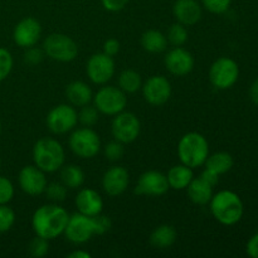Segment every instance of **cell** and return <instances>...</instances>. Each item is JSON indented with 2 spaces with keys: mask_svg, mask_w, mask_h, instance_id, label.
I'll use <instances>...</instances> for the list:
<instances>
[{
  "mask_svg": "<svg viewBox=\"0 0 258 258\" xmlns=\"http://www.w3.org/2000/svg\"><path fill=\"white\" fill-rule=\"evenodd\" d=\"M68 212L58 204H45L34 212L32 218V227L37 236L45 239H54L64 233L68 223Z\"/></svg>",
  "mask_w": 258,
  "mask_h": 258,
  "instance_id": "6da1fadb",
  "label": "cell"
},
{
  "mask_svg": "<svg viewBox=\"0 0 258 258\" xmlns=\"http://www.w3.org/2000/svg\"><path fill=\"white\" fill-rule=\"evenodd\" d=\"M209 203L213 217L224 226H233L238 223L243 216V202L234 191H219L212 197Z\"/></svg>",
  "mask_w": 258,
  "mask_h": 258,
  "instance_id": "7a4b0ae2",
  "label": "cell"
},
{
  "mask_svg": "<svg viewBox=\"0 0 258 258\" xmlns=\"http://www.w3.org/2000/svg\"><path fill=\"white\" fill-rule=\"evenodd\" d=\"M33 160L44 173H54L64 165V149L54 139L42 138L33 146Z\"/></svg>",
  "mask_w": 258,
  "mask_h": 258,
  "instance_id": "3957f363",
  "label": "cell"
},
{
  "mask_svg": "<svg viewBox=\"0 0 258 258\" xmlns=\"http://www.w3.org/2000/svg\"><path fill=\"white\" fill-rule=\"evenodd\" d=\"M178 155L181 164L189 168H199L204 165L209 155V144L199 133H188L178 144Z\"/></svg>",
  "mask_w": 258,
  "mask_h": 258,
  "instance_id": "277c9868",
  "label": "cell"
},
{
  "mask_svg": "<svg viewBox=\"0 0 258 258\" xmlns=\"http://www.w3.org/2000/svg\"><path fill=\"white\" fill-rule=\"evenodd\" d=\"M45 55L57 62H71L78 54V45L75 40L62 33H53L43 42Z\"/></svg>",
  "mask_w": 258,
  "mask_h": 258,
  "instance_id": "5b68a950",
  "label": "cell"
},
{
  "mask_svg": "<svg viewBox=\"0 0 258 258\" xmlns=\"http://www.w3.org/2000/svg\"><path fill=\"white\" fill-rule=\"evenodd\" d=\"M92 100L93 106L97 108L98 112L108 116H115L122 112L127 105L126 93L120 87L115 86H105L100 88Z\"/></svg>",
  "mask_w": 258,
  "mask_h": 258,
  "instance_id": "8992f818",
  "label": "cell"
},
{
  "mask_svg": "<svg viewBox=\"0 0 258 258\" xmlns=\"http://www.w3.org/2000/svg\"><path fill=\"white\" fill-rule=\"evenodd\" d=\"M70 148L78 158L91 159L98 154L101 149L100 136L91 127L77 128L70 136Z\"/></svg>",
  "mask_w": 258,
  "mask_h": 258,
  "instance_id": "52a82bcc",
  "label": "cell"
},
{
  "mask_svg": "<svg viewBox=\"0 0 258 258\" xmlns=\"http://www.w3.org/2000/svg\"><path fill=\"white\" fill-rule=\"evenodd\" d=\"M239 77V67L236 60L222 57L212 64L209 70L211 83L218 90H228L236 85Z\"/></svg>",
  "mask_w": 258,
  "mask_h": 258,
  "instance_id": "ba28073f",
  "label": "cell"
},
{
  "mask_svg": "<svg viewBox=\"0 0 258 258\" xmlns=\"http://www.w3.org/2000/svg\"><path fill=\"white\" fill-rule=\"evenodd\" d=\"M78 122V112L72 105H58L47 115V126L55 135L72 131Z\"/></svg>",
  "mask_w": 258,
  "mask_h": 258,
  "instance_id": "9c48e42d",
  "label": "cell"
},
{
  "mask_svg": "<svg viewBox=\"0 0 258 258\" xmlns=\"http://www.w3.org/2000/svg\"><path fill=\"white\" fill-rule=\"evenodd\" d=\"M111 131L115 140L122 144H130L139 138L141 131V123L138 116L133 112H122L115 115L111 125Z\"/></svg>",
  "mask_w": 258,
  "mask_h": 258,
  "instance_id": "30bf717a",
  "label": "cell"
},
{
  "mask_svg": "<svg viewBox=\"0 0 258 258\" xmlns=\"http://www.w3.org/2000/svg\"><path fill=\"white\" fill-rule=\"evenodd\" d=\"M63 234H64L68 241L76 244H81L90 241L96 234L92 217L85 216L82 213H76L71 216Z\"/></svg>",
  "mask_w": 258,
  "mask_h": 258,
  "instance_id": "8fae6325",
  "label": "cell"
},
{
  "mask_svg": "<svg viewBox=\"0 0 258 258\" xmlns=\"http://www.w3.org/2000/svg\"><path fill=\"white\" fill-rule=\"evenodd\" d=\"M88 78L96 85H105L115 75L113 58L105 53H96L91 55L86 66Z\"/></svg>",
  "mask_w": 258,
  "mask_h": 258,
  "instance_id": "7c38bea8",
  "label": "cell"
},
{
  "mask_svg": "<svg viewBox=\"0 0 258 258\" xmlns=\"http://www.w3.org/2000/svg\"><path fill=\"white\" fill-rule=\"evenodd\" d=\"M144 98L151 106H161L171 96V85L164 76H153L143 85Z\"/></svg>",
  "mask_w": 258,
  "mask_h": 258,
  "instance_id": "4fadbf2b",
  "label": "cell"
},
{
  "mask_svg": "<svg viewBox=\"0 0 258 258\" xmlns=\"http://www.w3.org/2000/svg\"><path fill=\"white\" fill-rule=\"evenodd\" d=\"M169 183L166 175L156 170L145 171L139 178L136 184L135 193L140 196L160 197L164 196L169 190Z\"/></svg>",
  "mask_w": 258,
  "mask_h": 258,
  "instance_id": "5bb4252c",
  "label": "cell"
},
{
  "mask_svg": "<svg viewBox=\"0 0 258 258\" xmlns=\"http://www.w3.org/2000/svg\"><path fill=\"white\" fill-rule=\"evenodd\" d=\"M42 35V27L40 23L37 19L32 17L24 18L20 20L14 28L13 32V38H14L15 44H18L22 48H30L34 47L40 39Z\"/></svg>",
  "mask_w": 258,
  "mask_h": 258,
  "instance_id": "9a60e30c",
  "label": "cell"
},
{
  "mask_svg": "<svg viewBox=\"0 0 258 258\" xmlns=\"http://www.w3.org/2000/svg\"><path fill=\"white\" fill-rule=\"evenodd\" d=\"M45 173L35 165H27L19 173L20 189L28 196H40L47 186Z\"/></svg>",
  "mask_w": 258,
  "mask_h": 258,
  "instance_id": "2e32d148",
  "label": "cell"
},
{
  "mask_svg": "<svg viewBox=\"0 0 258 258\" xmlns=\"http://www.w3.org/2000/svg\"><path fill=\"white\" fill-rule=\"evenodd\" d=\"M165 67L171 75L185 76L190 73L194 68V58L189 50L181 47H175L174 49L169 50L165 55Z\"/></svg>",
  "mask_w": 258,
  "mask_h": 258,
  "instance_id": "e0dca14e",
  "label": "cell"
},
{
  "mask_svg": "<svg viewBox=\"0 0 258 258\" xmlns=\"http://www.w3.org/2000/svg\"><path fill=\"white\" fill-rule=\"evenodd\" d=\"M130 183L128 171L122 166H112L105 173L102 178V186L106 194L110 197H117L127 189Z\"/></svg>",
  "mask_w": 258,
  "mask_h": 258,
  "instance_id": "ac0fdd59",
  "label": "cell"
},
{
  "mask_svg": "<svg viewBox=\"0 0 258 258\" xmlns=\"http://www.w3.org/2000/svg\"><path fill=\"white\" fill-rule=\"evenodd\" d=\"M75 203L78 209V213H82L85 216L93 217L102 213L103 201L100 194L93 189H82L76 197Z\"/></svg>",
  "mask_w": 258,
  "mask_h": 258,
  "instance_id": "d6986e66",
  "label": "cell"
},
{
  "mask_svg": "<svg viewBox=\"0 0 258 258\" xmlns=\"http://www.w3.org/2000/svg\"><path fill=\"white\" fill-rule=\"evenodd\" d=\"M173 12L178 23L183 25H194L202 18V7L197 0H176Z\"/></svg>",
  "mask_w": 258,
  "mask_h": 258,
  "instance_id": "ffe728a7",
  "label": "cell"
},
{
  "mask_svg": "<svg viewBox=\"0 0 258 258\" xmlns=\"http://www.w3.org/2000/svg\"><path fill=\"white\" fill-rule=\"evenodd\" d=\"M66 97L73 107H82L92 101V90L82 81H73L66 87Z\"/></svg>",
  "mask_w": 258,
  "mask_h": 258,
  "instance_id": "44dd1931",
  "label": "cell"
},
{
  "mask_svg": "<svg viewBox=\"0 0 258 258\" xmlns=\"http://www.w3.org/2000/svg\"><path fill=\"white\" fill-rule=\"evenodd\" d=\"M186 193L193 203L198 206H206L213 197V186L206 183L202 178L193 179L190 184L186 186Z\"/></svg>",
  "mask_w": 258,
  "mask_h": 258,
  "instance_id": "7402d4cb",
  "label": "cell"
},
{
  "mask_svg": "<svg viewBox=\"0 0 258 258\" xmlns=\"http://www.w3.org/2000/svg\"><path fill=\"white\" fill-rule=\"evenodd\" d=\"M168 183L169 186L175 190H181V189H186V186L190 184V181L194 179L193 169L189 166L184 165H175L168 171Z\"/></svg>",
  "mask_w": 258,
  "mask_h": 258,
  "instance_id": "603a6c76",
  "label": "cell"
},
{
  "mask_svg": "<svg viewBox=\"0 0 258 258\" xmlns=\"http://www.w3.org/2000/svg\"><path fill=\"white\" fill-rule=\"evenodd\" d=\"M176 241V231L174 227L163 224L156 227L150 236V243L156 248H169Z\"/></svg>",
  "mask_w": 258,
  "mask_h": 258,
  "instance_id": "cb8c5ba5",
  "label": "cell"
},
{
  "mask_svg": "<svg viewBox=\"0 0 258 258\" xmlns=\"http://www.w3.org/2000/svg\"><path fill=\"white\" fill-rule=\"evenodd\" d=\"M141 45L149 53H161L168 47V38L159 30H146L141 37Z\"/></svg>",
  "mask_w": 258,
  "mask_h": 258,
  "instance_id": "d4e9b609",
  "label": "cell"
},
{
  "mask_svg": "<svg viewBox=\"0 0 258 258\" xmlns=\"http://www.w3.org/2000/svg\"><path fill=\"white\" fill-rule=\"evenodd\" d=\"M60 181L67 189H78L85 183V173L78 165H63L60 168Z\"/></svg>",
  "mask_w": 258,
  "mask_h": 258,
  "instance_id": "484cf974",
  "label": "cell"
},
{
  "mask_svg": "<svg viewBox=\"0 0 258 258\" xmlns=\"http://www.w3.org/2000/svg\"><path fill=\"white\" fill-rule=\"evenodd\" d=\"M204 165L207 169H211V170L216 171L221 175V174H226L231 170L232 166H233V158L229 153L219 151L213 155H208Z\"/></svg>",
  "mask_w": 258,
  "mask_h": 258,
  "instance_id": "4316f807",
  "label": "cell"
},
{
  "mask_svg": "<svg viewBox=\"0 0 258 258\" xmlns=\"http://www.w3.org/2000/svg\"><path fill=\"white\" fill-rule=\"evenodd\" d=\"M118 87L125 93H135L143 87L140 73L134 70H125L118 76Z\"/></svg>",
  "mask_w": 258,
  "mask_h": 258,
  "instance_id": "83f0119b",
  "label": "cell"
},
{
  "mask_svg": "<svg viewBox=\"0 0 258 258\" xmlns=\"http://www.w3.org/2000/svg\"><path fill=\"white\" fill-rule=\"evenodd\" d=\"M166 38H168V42L174 47H181L188 40V30H186L185 25L175 23L169 28Z\"/></svg>",
  "mask_w": 258,
  "mask_h": 258,
  "instance_id": "f1b7e54d",
  "label": "cell"
},
{
  "mask_svg": "<svg viewBox=\"0 0 258 258\" xmlns=\"http://www.w3.org/2000/svg\"><path fill=\"white\" fill-rule=\"evenodd\" d=\"M44 193L50 202L60 203L67 197V186L62 183H49L45 186Z\"/></svg>",
  "mask_w": 258,
  "mask_h": 258,
  "instance_id": "f546056e",
  "label": "cell"
},
{
  "mask_svg": "<svg viewBox=\"0 0 258 258\" xmlns=\"http://www.w3.org/2000/svg\"><path fill=\"white\" fill-rule=\"evenodd\" d=\"M78 121L86 127H92L98 121V110L95 106H90V103L82 106L78 112Z\"/></svg>",
  "mask_w": 258,
  "mask_h": 258,
  "instance_id": "4dcf8cb0",
  "label": "cell"
},
{
  "mask_svg": "<svg viewBox=\"0 0 258 258\" xmlns=\"http://www.w3.org/2000/svg\"><path fill=\"white\" fill-rule=\"evenodd\" d=\"M28 249H29L30 256L35 258L44 257L45 254L48 253V251H49V241L40 236H35L34 238L30 241Z\"/></svg>",
  "mask_w": 258,
  "mask_h": 258,
  "instance_id": "1f68e13d",
  "label": "cell"
},
{
  "mask_svg": "<svg viewBox=\"0 0 258 258\" xmlns=\"http://www.w3.org/2000/svg\"><path fill=\"white\" fill-rule=\"evenodd\" d=\"M15 223V213L7 204H0V233L8 232Z\"/></svg>",
  "mask_w": 258,
  "mask_h": 258,
  "instance_id": "d6a6232c",
  "label": "cell"
},
{
  "mask_svg": "<svg viewBox=\"0 0 258 258\" xmlns=\"http://www.w3.org/2000/svg\"><path fill=\"white\" fill-rule=\"evenodd\" d=\"M12 53L5 48H0V82L10 75L13 70Z\"/></svg>",
  "mask_w": 258,
  "mask_h": 258,
  "instance_id": "836d02e7",
  "label": "cell"
},
{
  "mask_svg": "<svg viewBox=\"0 0 258 258\" xmlns=\"http://www.w3.org/2000/svg\"><path fill=\"white\" fill-rule=\"evenodd\" d=\"M123 154H125V149H123V144L120 143V141L115 140L106 144L105 156L110 161L120 160V159H122Z\"/></svg>",
  "mask_w": 258,
  "mask_h": 258,
  "instance_id": "e575fe53",
  "label": "cell"
},
{
  "mask_svg": "<svg viewBox=\"0 0 258 258\" xmlns=\"http://www.w3.org/2000/svg\"><path fill=\"white\" fill-rule=\"evenodd\" d=\"M232 0H202L203 7L213 14H223L231 7Z\"/></svg>",
  "mask_w": 258,
  "mask_h": 258,
  "instance_id": "d590c367",
  "label": "cell"
},
{
  "mask_svg": "<svg viewBox=\"0 0 258 258\" xmlns=\"http://www.w3.org/2000/svg\"><path fill=\"white\" fill-rule=\"evenodd\" d=\"M14 197L13 183L5 176H0V204H7Z\"/></svg>",
  "mask_w": 258,
  "mask_h": 258,
  "instance_id": "8d00e7d4",
  "label": "cell"
},
{
  "mask_svg": "<svg viewBox=\"0 0 258 258\" xmlns=\"http://www.w3.org/2000/svg\"><path fill=\"white\" fill-rule=\"evenodd\" d=\"M45 53L43 49H39V48H35V47H30L27 48V52L24 54V60L25 63L30 66H35V64H39L40 62L43 60L44 58Z\"/></svg>",
  "mask_w": 258,
  "mask_h": 258,
  "instance_id": "74e56055",
  "label": "cell"
},
{
  "mask_svg": "<svg viewBox=\"0 0 258 258\" xmlns=\"http://www.w3.org/2000/svg\"><path fill=\"white\" fill-rule=\"evenodd\" d=\"M93 223H95V229L96 234L101 236V234H105L106 232L110 231L111 228V221L108 217L102 216V214H97V216H93Z\"/></svg>",
  "mask_w": 258,
  "mask_h": 258,
  "instance_id": "f35d334b",
  "label": "cell"
},
{
  "mask_svg": "<svg viewBox=\"0 0 258 258\" xmlns=\"http://www.w3.org/2000/svg\"><path fill=\"white\" fill-rule=\"evenodd\" d=\"M118 52H120V42H118L117 39L110 38V39L106 40L105 44H103V53H105V54L113 57V55L117 54Z\"/></svg>",
  "mask_w": 258,
  "mask_h": 258,
  "instance_id": "ab89813d",
  "label": "cell"
},
{
  "mask_svg": "<svg viewBox=\"0 0 258 258\" xmlns=\"http://www.w3.org/2000/svg\"><path fill=\"white\" fill-rule=\"evenodd\" d=\"M127 3L128 0H102L103 8L108 12H118L123 9Z\"/></svg>",
  "mask_w": 258,
  "mask_h": 258,
  "instance_id": "60d3db41",
  "label": "cell"
},
{
  "mask_svg": "<svg viewBox=\"0 0 258 258\" xmlns=\"http://www.w3.org/2000/svg\"><path fill=\"white\" fill-rule=\"evenodd\" d=\"M201 178L203 179V180L206 181V183H208L209 185L216 186L217 184H218V181H219V174L216 173V171L211 170V169H207L206 168V170H204L203 173H202Z\"/></svg>",
  "mask_w": 258,
  "mask_h": 258,
  "instance_id": "b9f144b4",
  "label": "cell"
},
{
  "mask_svg": "<svg viewBox=\"0 0 258 258\" xmlns=\"http://www.w3.org/2000/svg\"><path fill=\"white\" fill-rule=\"evenodd\" d=\"M246 251L249 257L258 258V233L252 236L251 238H249V241L247 242Z\"/></svg>",
  "mask_w": 258,
  "mask_h": 258,
  "instance_id": "7bdbcfd3",
  "label": "cell"
},
{
  "mask_svg": "<svg viewBox=\"0 0 258 258\" xmlns=\"http://www.w3.org/2000/svg\"><path fill=\"white\" fill-rule=\"evenodd\" d=\"M249 97H251L252 102L258 106V78H256L253 81V83L251 85V88H249Z\"/></svg>",
  "mask_w": 258,
  "mask_h": 258,
  "instance_id": "ee69618b",
  "label": "cell"
},
{
  "mask_svg": "<svg viewBox=\"0 0 258 258\" xmlns=\"http://www.w3.org/2000/svg\"><path fill=\"white\" fill-rule=\"evenodd\" d=\"M68 257L71 258H91V254L88 252L85 251H75L72 253L68 254Z\"/></svg>",
  "mask_w": 258,
  "mask_h": 258,
  "instance_id": "f6af8a7d",
  "label": "cell"
},
{
  "mask_svg": "<svg viewBox=\"0 0 258 258\" xmlns=\"http://www.w3.org/2000/svg\"><path fill=\"white\" fill-rule=\"evenodd\" d=\"M0 133H2V123H0Z\"/></svg>",
  "mask_w": 258,
  "mask_h": 258,
  "instance_id": "bcb514c9",
  "label": "cell"
},
{
  "mask_svg": "<svg viewBox=\"0 0 258 258\" xmlns=\"http://www.w3.org/2000/svg\"><path fill=\"white\" fill-rule=\"evenodd\" d=\"M0 166H2V159H0Z\"/></svg>",
  "mask_w": 258,
  "mask_h": 258,
  "instance_id": "7dc6e473",
  "label": "cell"
}]
</instances>
